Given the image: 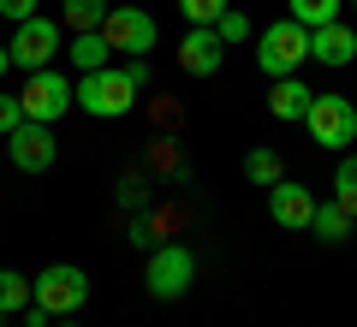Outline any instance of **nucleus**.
I'll list each match as a JSON object with an SVG mask.
<instances>
[{"label":"nucleus","instance_id":"nucleus-1","mask_svg":"<svg viewBox=\"0 0 357 327\" xmlns=\"http://www.w3.org/2000/svg\"><path fill=\"white\" fill-rule=\"evenodd\" d=\"M77 107H84L89 119H126L131 114V101H137V84H131L126 66H102V72H84L72 84Z\"/></svg>","mask_w":357,"mask_h":327},{"label":"nucleus","instance_id":"nucleus-2","mask_svg":"<svg viewBox=\"0 0 357 327\" xmlns=\"http://www.w3.org/2000/svg\"><path fill=\"white\" fill-rule=\"evenodd\" d=\"M310 60V30L298 18H280V24H268L256 36V66L268 77H298V66Z\"/></svg>","mask_w":357,"mask_h":327},{"label":"nucleus","instance_id":"nucleus-3","mask_svg":"<svg viewBox=\"0 0 357 327\" xmlns=\"http://www.w3.org/2000/svg\"><path fill=\"white\" fill-rule=\"evenodd\" d=\"M30 291H36V310L77 315L89 303V274H84V268H72V262H54V268H42V274L30 280Z\"/></svg>","mask_w":357,"mask_h":327},{"label":"nucleus","instance_id":"nucleus-4","mask_svg":"<svg viewBox=\"0 0 357 327\" xmlns=\"http://www.w3.org/2000/svg\"><path fill=\"white\" fill-rule=\"evenodd\" d=\"M191 280H197V256L185 250V244H155V250H149V268H143L149 298L173 303V298H185V291H191Z\"/></svg>","mask_w":357,"mask_h":327},{"label":"nucleus","instance_id":"nucleus-5","mask_svg":"<svg viewBox=\"0 0 357 327\" xmlns=\"http://www.w3.org/2000/svg\"><path fill=\"white\" fill-rule=\"evenodd\" d=\"M102 36H107V48L126 54V60H149V48H155L161 30H155V18L143 13V6H107Z\"/></svg>","mask_w":357,"mask_h":327},{"label":"nucleus","instance_id":"nucleus-6","mask_svg":"<svg viewBox=\"0 0 357 327\" xmlns=\"http://www.w3.org/2000/svg\"><path fill=\"white\" fill-rule=\"evenodd\" d=\"M304 131L321 143V149H351L357 143V107L345 96H316L304 114Z\"/></svg>","mask_w":357,"mask_h":327},{"label":"nucleus","instance_id":"nucleus-7","mask_svg":"<svg viewBox=\"0 0 357 327\" xmlns=\"http://www.w3.org/2000/svg\"><path fill=\"white\" fill-rule=\"evenodd\" d=\"M66 48V42H60V18H24V24H18L13 30V42H6V54H13V66H18V72H42V66H48L54 60V54H60Z\"/></svg>","mask_w":357,"mask_h":327},{"label":"nucleus","instance_id":"nucleus-8","mask_svg":"<svg viewBox=\"0 0 357 327\" xmlns=\"http://www.w3.org/2000/svg\"><path fill=\"white\" fill-rule=\"evenodd\" d=\"M18 101H24V119H42V126H54V119H60L66 107H77V96H72V77L48 72V66L24 77V89H18Z\"/></svg>","mask_w":357,"mask_h":327},{"label":"nucleus","instance_id":"nucleus-9","mask_svg":"<svg viewBox=\"0 0 357 327\" xmlns=\"http://www.w3.org/2000/svg\"><path fill=\"white\" fill-rule=\"evenodd\" d=\"M6 155H13L18 173H48L54 155H60V143H54V126H42V119H24V126L6 137Z\"/></svg>","mask_w":357,"mask_h":327},{"label":"nucleus","instance_id":"nucleus-10","mask_svg":"<svg viewBox=\"0 0 357 327\" xmlns=\"http://www.w3.org/2000/svg\"><path fill=\"white\" fill-rule=\"evenodd\" d=\"M268 214L286 232H310V220H316V190L298 185V178H280V185H268Z\"/></svg>","mask_w":357,"mask_h":327},{"label":"nucleus","instance_id":"nucleus-11","mask_svg":"<svg viewBox=\"0 0 357 327\" xmlns=\"http://www.w3.org/2000/svg\"><path fill=\"white\" fill-rule=\"evenodd\" d=\"M220 60H227V42H220L215 24H191L185 30V42H178V72L191 77H215Z\"/></svg>","mask_w":357,"mask_h":327},{"label":"nucleus","instance_id":"nucleus-12","mask_svg":"<svg viewBox=\"0 0 357 327\" xmlns=\"http://www.w3.org/2000/svg\"><path fill=\"white\" fill-rule=\"evenodd\" d=\"M310 60H316V66H333V72L351 66V60H357V30L340 24V18L321 24V30H310Z\"/></svg>","mask_w":357,"mask_h":327},{"label":"nucleus","instance_id":"nucleus-13","mask_svg":"<svg viewBox=\"0 0 357 327\" xmlns=\"http://www.w3.org/2000/svg\"><path fill=\"white\" fill-rule=\"evenodd\" d=\"M310 101H316V89H310V84H298V77H274V89H268V114L286 119V126H304Z\"/></svg>","mask_w":357,"mask_h":327},{"label":"nucleus","instance_id":"nucleus-14","mask_svg":"<svg viewBox=\"0 0 357 327\" xmlns=\"http://www.w3.org/2000/svg\"><path fill=\"white\" fill-rule=\"evenodd\" d=\"M66 60H72V72H102V66H114V48H107L102 30H77L72 42H66Z\"/></svg>","mask_w":357,"mask_h":327},{"label":"nucleus","instance_id":"nucleus-15","mask_svg":"<svg viewBox=\"0 0 357 327\" xmlns=\"http://www.w3.org/2000/svg\"><path fill=\"white\" fill-rule=\"evenodd\" d=\"M310 232H316V238L321 244H345V238H351V214H345L340 208V202H316V220H310Z\"/></svg>","mask_w":357,"mask_h":327},{"label":"nucleus","instance_id":"nucleus-16","mask_svg":"<svg viewBox=\"0 0 357 327\" xmlns=\"http://www.w3.org/2000/svg\"><path fill=\"white\" fill-rule=\"evenodd\" d=\"M30 303H36V291H30V280L18 274V268H0V321H6V315H24Z\"/></svg>","mask_w":357,"mask_h":327},{"label":"nucleus","instance_id":"nucleus-17","mask_svg":"<svg viewBox=\"0 0 357 327\" xmlns=\"http://www.w3.org/2000/svg\"><path fill=\"white\" fill-rule=\"evenodd\" d=\"M340 6L345 0H286V18H298L304 30H321V24L340 18Z\"/></svg>","mask_w":357,"mask_h":327},{"label":"nucleus","instance_id":"nucleus-18","mask_svg":"<svg viewBox=\"0 0 357 327\" xmlns=\"http://www.w3.org/2000/svg\"><path fill=\"white\" fill-rule=\"evenodd\" d=\"M60 18L72 24V36H77V30H102L107 0H60Z\"/></svg>","mask_w":357,"mask_h":327},{"label":"nucleus","instance_id":"nucleus-19","mask_svg":"<svg viewBox=\"0 0 357 327\" xmlns=\"http://www.w3.org/2000/svg\"><path fill=\"white\" fill-rule=\"evenodd\" d=\"M244 178L262 185V190L280 185V178H286V173H280V155H274V149H250V155H244Z\"/></svg>","mask_w":357,"mask_h":327},{"label":"nucleus","instance_id":"nucleus-20","mask_svg":"<svg viewBox=\"0 0 357 327\" xmlns=\"http://www.w3.org/2000/svg\"><path fill=\"white\" fill-rule=\"evenodd\" d=\"M333 202H340V208L357 220V155H345L340 173H333Z\"/></svg>","mask_w":357,"mask_h":327},{"label":"nucleus","instance_id":"nucleus-21","mask_svg":"<svg viewBox=\"0 0 357 327\" xmlns=\"http://www.w3.org/2000/svg\"><path fill=\"white\" fill-rule=\"evenodd\" d=\"M178 13L191 18V24H220V13H227V0H178Z\"/></svg>","mask_w":357,"mask_h":327},{"label":"nucleus","instance_id":"nucleus-22","mask_svg":"<svg viewBox=\"0 0 357 327\" xmlns=\"http://www.w3.org/2000/svg\"><path fill=\"white\" fill-rule=\"evenodd\" d=\"M220 42H227V48H232V42H250V18H244V13H232V6H227V13H220Z\"/></svg>","mask_w":357,"mask_h":327},{"label":"nucleus","instance_id":"nucleus-23","mask_svg":"<svg viewBox=\"0 0 357 327\" xmlns=\"http://www.w3.org/2000/svg\"><path fill=\"white\" fill-rule=\"evenodd\" d=\"M18 126H24V101H18V96H0V137H13Z\"/></svg>","mask_w":357,"mask_h":327},{"label":"nucleus","instance_id":"nucleus-24","mask_svg":"<svg viewBox=\"0 0 357 327\" xmlns=\"http://www.w3.org/2000/svg\"><path fill=\"white\" fill-rule=\"evenodd\" d=\"M0 13L13 18V24H24V18H36V0H0Z\"/></svg>","mask_w":357,"mask_h":327},{"label":"nucleus","instance_id":"nucleus-25","mask_svg":"<svg viewBox=\"0 0 357 327\" xmlns=\"http://www.w3.org/2000/svg\"><path fill=\"white\" fill-rule=\"evenodd\" d=\"M126 72H131V84H137V89L149 84V60H126Z\"/></svg>","mask_w":357,"mask_h":327},{"label":"nucleus","instance_id":"nucleus-26","mask_svg":"<svg viewBox=\"0 0 357 327\" xmlns=\"http://www.w3.org/2000/svg\"><path fill=\"white\" fill-rule=\"evenodd\" d=\"M6 72H13V54H6V42H0V77H6Z\"/></svg>","mask_w":357,"mask_h":327},{"label":"nucleus","instance_id":"nucleus-27","mask_svg":"<svg viewBox=\"0 0 357 327\" xmlns=\"http://www.w3.org/2000/svg\"><path fill=\"white\" fill-rule=\"evenodd\" d=\"M351 13H357V0H351Z\"/></svg>","mask_w":357,"mask_h":327},{"label":"nucleus","instance_id":"nucleus-28","mask_svg":"<svg viewBox=\"0 0 357 327\" xmlns=\"http://www.w3.org/2000/svg\"><path fill=\"white\" fill-rule=\"evenodd\" d=\"M60 327H72V321H60Z\"/></svg>","mask_w":357,"mask_h":327}]
</instances>
